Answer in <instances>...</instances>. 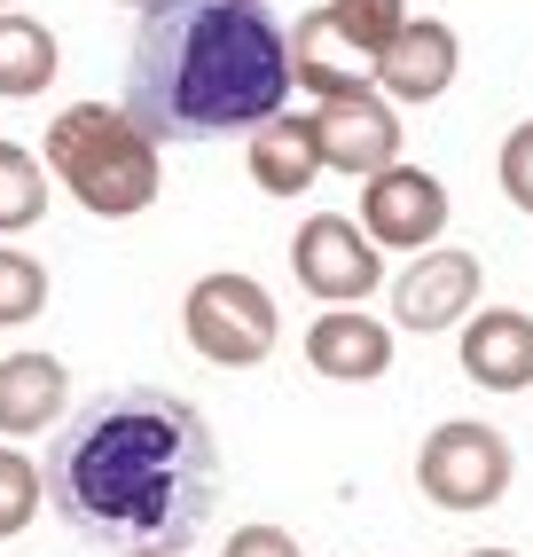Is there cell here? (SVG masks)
<instances>
[{"mask_svg": "<svg viewBox=\"0 0 533 557\" xmlns=\"http://www.w3.org/2000/svg\"><path fill=\"white\" fill-rule=\"evenodd\" d=\"M48 510L87 549H188L220 503V440L197 400L158 385L95 393L87 408H63L48 440Z\"/></svg>", "mask_w": 533, "mask_h": 557, "instance_id": "1", "label": "cell"}, {"mask_svg": "<svg viewBox=\"0 0 533 557\" xmlns=\"http://www.w3.org/2000/svg\"><path fill=\"white\" fill-rule=\"evenodd\" d=\"M290 102V24L266 0H149L126 110L158 141H227Z\"/></svg>", "mask_w": 533, "mask_h": 557, "instance_id": "2", "label": "cell"}, {"mask_svg": "<svg viewBox=\"0 0 533 557\" xmlns=\"http://www.w3.org/2000/svg\"><path fill=\"white\" fill-rule=\"evenodd\" d=\"M165 141L149 134L126 102H71L48 119V173L79 197L95 220H134L158 205L165 189V165H158Z\"/></svg>", "mask_w": 533, "mask_h": 557, "instance_id": "3", "label": "cell"}, {"mask_svg": "<svg viewBox=\"0 0 533 557\" xmlns=\"http://www.w3.org/2000/svg\"><path fill=\"white\" fill-rule=\"evenodd\" d=\"M181 330H188V346H197L212 369H259L266 354H275V338H283V307H275V290H266L259 275L212 268V275L188 283Z\"/></svg>", "mask_w": 533, "mask_h": 557, "instance_id": "4", "label": "cell"}, {"mask_svg": "<svg viewBox=\"0 0 533 557\" xmlns=\"http://www.w3.org/2000/svg\"><path fill=\"white\" fill-rule=\"evenodd\" d=\"M510 479H518L510 440L494 424H479V417H447V424L424 432V448H416V487H424L432 510H455V518L494 510L510 495Z\"/></svg>", "mask_w": 533, "mask_h": 557, "instance_id": "5", "label": "cell"}, {"mask_svg": "<svg viewBox=\"0 0 533 557\" xmlns=\"http://www.w3.org/2000/svg\"><path fill=\"white\" fill-rule=\"evenodd\" d=\"M290 275H298V290H314L322 307H361L369 290H385V259H376L361 220L314 212L307 228L290 236Z\"/></svg>", "mask_w": 533, "mask_h": 557, "instance_id": "6", "label": "cell"}, {"mask_svg": "<svg viewBox=\"0 0 533 557\" xmlns=\"http://www.w3.org/2000/svg\"><path fill=\"white\" fill-rule=\"evenodd\" d=\"M447 181L439 173H424V165H376L369 181H361V228H369V244L376 251H424V244H439L447 236Z\"/></svg>", "mask_w": 533, "mask_h": 557, "instance_id": "7", "label": "cell"}, {"mask_svg": "<svg viewBox=\"0 0 533 557\" xmlns=\"http://www.w3.org/2000/svg\"><path fill=\"white\" fill-rule=\"evenodd\" d=\"M479 290H486L479 251H463V244H424V251L408 259V275L393 283V322L416 330V338H439V330H455V322L479 307Z\"/></svg>", "mask_w": 533, "mask_h": 557, "instance_id": "8", "label": "cell"}, {"mask_svg": "<svg viewBox=\"0 0 533 557\" xmlns=\"http://www.w3.org/2000/svg\"><path fill=\"white\" fill-rule=\"evenodd\" d=\"M314 141H322V173H354L369 181L376 165H393L400 158V110L361 87V95H330L314 102Z\"/></svg>", "mask_w": 533, "mask_h": 557, "instance_id": "9", "label": "cell"}, {"mask_svg": "<svg viewBox=\"0 0 533 557\" xmlns=\"http://www.w3.org/2000/svg\"><path fill=\"white\" fill-rule=\"evenodd\" d=\"M455 71H463V40H455V24L439 16H408L393 32V48L369 63V79L385 102H439L455 87Z\"/></svg>", "mask_w": 533, "mask_h": 557, "instance_id": "10", "label": "cell"}, {"mask_svg": "<svg viewBox=\"0 0 533 557\" xmlns=\"http://www.w3.org/2000/svg\"><path fill=\"white\" fill-rule=\"evenodd\" d=\"M455 361L479 393H525L533 385V314L525 307H471L455 322Z\"/></svg>", "mask_w": 533, "mask_h": 557, "instance_id": "11", "label": "cell"}, {"mask_svg": "<svg viewBox=\"0 0 533 557\" xmlns=\"http://www.w3.org/2000/svg\"><path fill=\"white\" fill-rule=\"evenodd\" d=\"M307 369L330 385H376L393 369V322H376L361 307H330L307 322Z\"/></svg>", "mask_w": 533, "mask_h": 557, "instance_id": "12", "label": "cell"}, {"mask_svg": "<svg viewBox=\"0 0 533 557\" xmlns=\"http://www.w3.org/2000/svg\"><path fill=\"white\" fill-rule=\"evenodd\" d=\"M244 165L259 181V197H307L322 181V141H314V110H275L244 134Z\"/></svg>", "mask_w": 533, "mask_h": 557, "instance_id": "13", "label": "cell"}, {"mask_svg": "<svg viewBox=\"0 0 533 557\" xmlns=\"http://www.w3.org/2000/svg\"><path fill=\"white\" fill-rule=\"evenodd\" d=\"M71 408V369L55 354H0V440H32L63 424Z\"/></svg>", "mask_w": 533, "mask_h": 557, "instance_id": "14", "label": "cell"}, {"mask_svg": "<svg viewBox=\"0 0 533 557\" xmlns=\"http://www.w3.org/2000/svg\"><path fill=\"white\" fill-rule=\"evenodd\" d=\"M290 87L314 95V102H330V95H361V87H376V79H369V63L330 32V16L307 9V16L290 24Z\"/></svg>", "mask_w": 533, "mask_h": 557, "instance_id": "15", "label": "cell"}, {"mask_svg": "<svg viewBox=\"0 0 533 557\" xmlns=\"http://www.w3.org/2000/svg\"><path fill=\"white\" fill-rule=\"evenodd\" d=\"M55 71H63L55 32H48L40 16L0 9V102H32V95H48V87H55Z\"/></svg>", "mask_w": 533, "mask_h": 557, "instance_id": "16", "label": "cell"}, {"mask_svg": "<svg viewBox=\"0 0 533 557\" xmlns=\"http://www.w3.org/2000/svg\"><path fill=\"white\" fill-rule=\"evenodd\" d=\"M48 220V158L24 141H0V236H24Z\"/></svg>", "mask_w": 533, "mask_h": 557, "instance_id": "17", "label": "cell"}, {"mask_svg": "<svg viewBox=\"0 0 533 557\" xmlns=\"http://www.w3.org/2000/svg\"><path fill=\"white\" fill-rule=\"evenodd\" d=\"M322 16H330V32L361 63H376V55L393 48V32L408 24V0H322Z\"/></svg>", "mask_w": 533, "mask_h": 557, "instance_id": "18", "label": "cell"}, {"mask_svg": "<svg viewBox=\"0 0 533 557\" xmlns=\"http://www.w3.org/2000/svg\"><path fill=\"white\" fill-rule=\"evenodd\" d=\"M40 503H48V479H40V463H32L16 440H0V542H16L32 518H40Z\"/></svg>", "mask_w": 533, "mask_h": 557, "instance_id": "19", "label": "cell"}, {"mask_svg": "<svg viewBox=\"0 0 533 557\" xmlns=\"http://www.w3.org/2000/svg\"><path fill=\"white\" fill-rule=\"evenodd\" d=\"M40 307H48V268L24 244H0V330L40 322Z\"/></svg>", "mask_w": 533, "mask_h": 557, "instance_id": "20", "label": "cell"}, {"mask_svg": "<svg viewBox=\"0 0 533 557\" xmlns=\"http://www.w3.org/2000/svg\"><path fill=\"white\" fill-rule=\"evenodd\" d=\"M494 181H503V197L533 220V119L503 134V158H494Z\"/></svg>", "mask_w": 533, "mask_h": 557, "instance_id": "21", "label": "cell"}, {"mask_svg": "<svg viewBox=\"0 0 533 557\" xmlns=\"http://www.w3.org/2000/svg\"><path fill=\"white\" fill-rule=\"evenodd\" d=\"M220 557H307V549H298V534H283V527H236Z\"/></svg>", "mask_w": 533, "mask_h": 557, "instance_id": "22", "label": "cell"}, {"mask_svg": "<svg viewBox=\"0 0 533 557\" xmlns=\"http://www.w3.org/2000/svg\"><path fill=\"white\" fill-rule=\"evenodd\" d=\"M463 557H518V549H463Z\"/></svg>", "mask_w": 533, "mask_h": 557, "instance_id": "23", "label": "cell"}, {"mask_svg": "<svg viewBox=\"0 0 533 557\" xmlns=\"http://www.w3.org/2000/svg\"><path fill=\"white\" fill-rule=\"evenodd\" d=\"M149 557H188V549H149Z\"/></svg>", "mask_w": 533, "mask_h": 557, "instance_id": "24", "label": "cell"}, {"mask_svg": "<svg viewBox=\"0 0 533 557\" xmlns=\"http://www.w3.org/2000/svg\"><path fill=\"white\" fill-rule=\"evenodd\" d=\"M119 9H149V0H119Z\"/></svg>", "mask_w": 533, "mask_h": 557, "instance_id": "25", "label": "cell"}, {"mask_svg": "<svg viewBox=\"0 0 533 557\" xmlns=\"http://www.w3.org/2000/svg\"><path fill=\"white\" fill-rule=\"evenodd\" d=\"M0 9H16V0H0Z\"/></svg>", "mask_w": 533, "mask_h": 557, "instance_id": "26", "label": "cell"}]
</instances>
